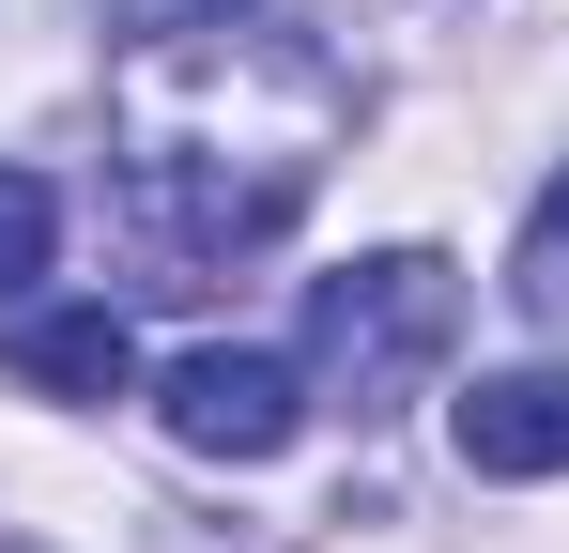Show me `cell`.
<instances>
[{"mask_svg":"<svg viewBox=\"0 0 569 553\" xmlns=\"http://www.w3.org/2000/svg\"><path fill=\"white\" fill-rule=\"evenodd\" d=\"M278 62H292V31L262 0H200V16H139L123 31V231L154 247V292H200V276L262 262L308 215V170H323L339 108L247 123V78H278Z\"/></svg>","mask_w":569,"mask_h":553,"instance_id":"1","label":"cell"},{"mask_svg":"<svg viewBox=\"0 0 569 553\" xmlns=\"http://www.w3.org/2000/svg\"><path fill=\"white\" fill-rule=\"evenodd\" d=\"M447 339H462V276L431 262V247H385V262H355V276L308 292V369H323L339 415H385Z\"/></svg>","mask_w":569,"mask_h":553,"instance_id":"2","label":"cell"},{"mask_svg":"<svg viewBox=\"0 0 569 553\" xmlns=\"http://www.w3.org/2000/svg\"><path fill=\"white\" fill-rule=\"evenodd\" d=\"M154 415H170V446H200V461H278L292 431H308V384H292L278 354L200 339V354L154 369Z\"/></svg>","mask_w":569,"mask_h":553,"instance_id":"3","label":"cell"},{"mask_svg":"<svg viewBox=\"0 0 569 553\" xmlns=\"http://www.w3.org/2000/svg\"><path fill=\"white\" fill-rule=\"evenodd\" d=\"M447 431L477 476H569V369H492V384H462Z\"/></svg>","mask_w":569,"mask_h":553,"instance_id":"4","label":"cell"},{"mask_svg":"<svg viewBox=\"0 0 569 553\" xmlns=\"http://www.w3.org/2000/svg\"><path fill=\"white\" fill-rule=\"evenodd\" d=\"M16 384L31 400H123L139 384V339L108 308H47V323H16Z\"/></svg>","mask_w":569,"mask_h":553,"instance_id":"5","label":"cell"},{"mask_svg":"<svg viewBox=\"0 0 569 553\" xmlns=\"http://www.w3.org/2000/svg\"><path fill=\"white\" fill-rule=\"evenodd\" d=\"M508 308L569 339V170L539 184V215H523V247H508Z\"/></svg>","mask_w":569,"mask_h":553,"instance_id":"6","label":"cell"},{"mask_svg":"<svg viewBox=\"0 0 569 553\" xmlns=\"http://www.w3.org/2000/svg\"><path fill=\"white\" fill-rule=\"evenodd\" d=\"M47 247H62V200H47V170H0V308L47 276Z\"/></svg>","mask_w":569,"mask_h":553,"instance_id":"7","label":"cell"},{"mask_svg":"<svg viewBox=\"0 0 569 553\" xmlns=\"http://www.w3.org/2000/svg\"><path fill=\"white\" fill-rule=\"evenodd\" d=\"M0 553H31V539H0Z\"/></svg>","mask_w":569,"mask_h":553,"instance_id":"8","label":"cell"}]
</instances>
